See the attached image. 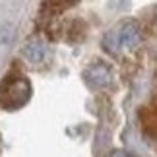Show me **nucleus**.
<instances>
[{
    "label": "nucleus",
    "instance_id": "20e7f679",
    "mask_svg": "<svg viewBox=\"0 0 157 157\" xmlns=\"http://www.w3.org/2000/svg\"><path fill=\"white\" fill-rule=\"evenodd\" d=\"M23 56H25L29 62L37 64L41 62V60L45 58V47L41 41H31V43H27L25 47H23Z\"/></svg>",
    "mask_w": 157,
    "mask_h": 157
},
{
    "label": "nucleus",
    "instance_id": "39448f33",
    "mask_svg": "<svg viewBox=\"0 0 157 157\" xmlns=\"http://www.w3.org/2000/svg\"><path fill=\"white\" fill-rule=\"evenodd\" d=\"M103 47H105V51L113 52V54L122 49V47H120V39H118V31H109L103 39Z\"/></svg>",
    "mask_w": 157,
    "mask_h": 157
},
{
    "label": "nucleus",
    "instance_id": "7ed1b4c3",
    "mask_svg": "<svg viewBox=\"0 0 157 157\" xmlns=\"http://www.w3.org/2000/svg\"><path fill=\"white\" fill-rule=\"evenodd\" d=\"M29 97V83L25 80H17L14 86L6 89V101L14 105H23Z\"/></svg>",
    "mask_w": 157,
    "mask_h": 157
},
{
    "label": "nucleus",
    "instance_id": "6e6552de",
    "mask_svg": "<svg viewBox=\"0 0 157 157\" xmlns=\"http://www.w3.org/2000/svg\"><path fill=\"white\" fill-rule=\"evenodd\" d=\"M151 27H153V31L157 33V8H155V12H153V20H151Z\"/></svg>",
    "mask_w": 157,
    "mask_h": 157
},
{
    "label": "nucleus",
    "instance_id": "f03ea898",
    "mask_svg": "<svg viewBox=\"0 0 157 157\" xmlns=\"http://www.w3.org/2000/svg\"><path fill=\"white\" fill-rule=\"evenodd\" d=\"M118 39H120V47L124 49H134L140 43V27L136 21H126L122 27L118 29Z\"/></svg>",
    "mask_w": 157,
    "mask_h": 157
},
{
    "label": "nucleus",
    "instance_id": "0eeeda50",
    "mask_svg": "<svg viewBox=\"0 0 157 157\" xmlns=\"http://www.w3.org/2000/svg\"><path fill=\"white\" fill-rule=\"evenodd\" d=\"M54 4H60V6H72L74 2H78V0H52Z\"/></svg>",
    "mask_w": 157,
    "mask_h": 157
},
{
    "label": "nucleus",
    "instance_id": "f257e3e1",
    "mask_svg": "<svg viewBox=\"0 0 157 157\" xmlns=\"http://www.w3.org/2000/svg\"><path fill=\"white\" fill-rule=\"evenodd\" d=\"M83 78H86V82H87L91 87L101 89V87L111 86V82H113V72H111V68H109L107 64L99 62V64L89 66V68L86 70V74H83Z\"/></svg>",
    "mask_w": 157,
    "mask_h": 157
},
{
    "label": "nucleus",
    "instance_id": "423d86ee",
    "mask_svg": "<svg viewBox=\"0 0 157 157\" xmlns=\"http://www.w3.org/2000/svg\"><path fill=\"white\" fill-rule=\"evenodd\" d=\"M111 157H130V155H128V151H124V149H114L111 153Z\"/></svg>",
    "mask_w": 157,
    "mask_h": 157
}]
</instances>
